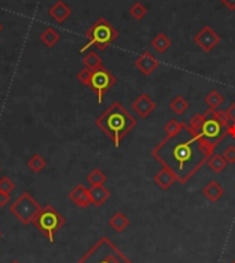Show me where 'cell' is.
<instances>
[{"label": "cell", "mask_w": 235, "mask_h": 263, "mask_svg": "<svg viewBox=\"0 0 235 263\" xmlns=\"http://www.w3.org/2000/svg\"><path fill=\"white\" fill-rule=\"evenodd\" d=\"M224 6L227 7L231 11H235V0H220Z\"/></svg>", "instance_id": "e575fe53"}, {"label": "cell", "mask_w": 235, "mask_h": 263, "mask_svg": "<svg viewBox=\"0 0 235 263\" xmlns=\"http://www.w3.org/2000/svg\"><path fill=\"white\" fill-rule=\"evenodd\" d=\"M183 122H178L176 119H169L166 124L164 126V131L166 132V135H173L178 132L180 127H182Z\"/></svg>", "instance_id": "4316f807"}, {"label": "cell", "mask_w": 235, "mask_h": 263, "mask_svg": "<svg viewBox=\"0 0 235 263\" xmlns=\"http://www.w3.org/2000/svg\"><path fill=\"white\" fill-rule=\"evenodd\" d=\"M47 166V161L40 156V154H33L28 161V167L32 170L33 173H41Z\"/></svg>", "instance_id": "d4e9b609"}, {"label": "cell", "mask_w": 235, "mask_h": 263, "mask_svg": "<svg viewBox=\"0 0 235 263\" xmlns=\"http://www.w3.org/2000/svg\"><path fill=\"white\" fill-rule=\"evenodd\" d=\"M222 156L224 157V159H226V161H227V163H230V164H235V146L230 145L229 148L223 152Z\"/></svg>", "instance_id": "1f68e13d"}, {"label": "cell", "mask_w": 235, "mask_h": 263, "mask_svg": "<svg viewBox=\"0 0 235 263\" xmlns=\"http://www.w3.org/2000/svg\"><path fill=\"white\" fill-rule=\"evenodd\" d=\"M152 47L156 50V51L158 52V54H162V52H165L169 47L172 45L171 39H168L165 36V33H158L156 38L152 40Z\"/></svg>", "instance_id": "ffe728a7"}, {"label": "cell", "mask_w": 235, "mask_h": 263, "mask_svg": "<svg viewBox=\"0 0 235 263\" xmlns=\"http://www.w3.org/2000/svg\"><path fill=\"white\" fill-rule=\"evenodd\" d=\"M169 108L175 115H183L186 110L189 109V102L186 101L183 96H175L169 103Z\"/></svg>", "instance_id": "603a6c76"}, {"label": "cell", "mask_w": 235, "mask_h": 263, "mask_svg": "<svg viewBox=\"0 0 235 263\" xmlns=\"http://www.w3.org/2000/svg\"><path fill=\"white\" fill-rule=\"evenodd\" d=\"M216 110H206L205 113H202L203 116V124L198 135L202 138L203 141L206 142L209 146H212L213 149L217 148V145L226 138L227 135V129L222 126L220 123L216 120V116H215Z\"/></svg>", "instance_id": "8992f818"}, {"label": "cell", "mask_w": 235, "mask_h": 263, "mask_svg": "<svg viewBox=\"0 0 235 263\" xmlns=\"http://www.w3.org/2000/svg\"><path fill=\"white\" fill-rule=\"evenodd\" d=\"M87 180H88V183L91 186H99V185H103L108 180V178H106V175L102 173L99 168H95V170H92L88 174Z\"/></svg>", "instance_id": "cb8c5ba5"}, {"label": "cell", "mask_w": 235, "mask_h": 263, "mask_svg": "<svg viewBox=\"0 0 235 263\" xmlns=\"http://www.w3.org/2000/svg\"><path fill=\"white\" fill-rule=\"evenodd\" d=\"M117 84V77L110 73V72L105 68L101 66L99 69L91 72V77H89V83L87 87L94 91L98 96V102H103V95L108 92L112 87H115Z\"/></svg>", "instance_id": "ba28073f"}, {"label": "cell", "mask_w": 235, "mask_h": 263, "mask_svg": "<svg viewBox=\"0 0 235 263\" xmlns=\"http://www.w3.org/2000/svg\"><path fill=\"white\" fill-rule=\"evenodd\" d=\"M206 164H208V167H209L213 173L220 174L222 171L226 170L229 163L226 161V159L223 157L222 154H213V156H210V159L208 160Z\"/></svg>", "instance_id": "7402d4cb"}, {"label": "cell", "mask_w": 235, "mask_h": 263, "mask_svg": "<svg viewBox=\"0 0 235 263\" xmlns=\"http://www.w3.org/2000/svg\"><path fill=\"white\" fill-rule=\"evenodd\" d=\"M202 193L203 196L209 200V201L216 203V201H219V200L223 197V194H224V187H223L219 182H216V180H210L209 183L203 187Z\"/></svg>", "instance_id": "2e32d148"}, {"label": "cell", "mask_w": 235, "mask_h": 263, "mask_svg": "<svg viewBox=\"0 0 235 263\" xmlns=\"http://www.w3.org/2000/svg\"><path fill=\"white\" fill-rule=\"evenodd\" d=\"M85 38L88 40V43L84 47H81L80 52H84L91 45H95L98 50L103 51L115 42L116 39L118 38V32L108 19L98 18L94 22V25L85 32Z\"/></svg>", "instance_id": "277c9868"}, {"label": "cell", "mask_w": 235, "mask_h": 263, "mask_svg": "<svg viewBox=\"0 0 235 263\" xmlns=\"http://www.w3.org/2000/svg\"><path fill=\"white\" fill-rule=\"evenodd\" d=\"M48 14H50V17L54 19L55 22H58V24H62V22H65V21L70 17V14H72V8H70V7L68 6L65 1H62V0H58L54 6L50 7Z\"/></svg>", "instance_id": "4fadbf2b"}, {"label": "cell", "mask_w": 235, "mask_h": 263, "mask_svg": "<svg viewBox=\"0 0 235 263\" xmlns=\"http://www.w3.org/2000/svg\"><path fill=\"white\" fill-rule=\"evenodd\" d=\"M227 135L233 136V138L235 139V124L234 123H231L229 127H227Z\"/></svg>", "instance_id": "d590c367"}, {"label": "cell", "mask_w": 235, "mask_h": 263, "mask_svg": "<svg viewBox=\"0 0 235 263\" xmlns=\"http://www.w3.org/2000/svg\"><path fill=\"white\" fill-rule=\"evenodd\" d=\"M205 102L209 106V109L217 110L222 106L223 102H224V96H223L219 91L212 90L205 96Z\"/></svg>", "instance_id": "44dd1931"}, {"label": "cell", "mask_w": 235, "mask_h": 263, "mask_svg": "<svg viewBox=\"0 0 235 263\" xmlns=\"http://www.w3.org/2000/svg\"><path fill=\"white\" fill-rule=\"evenodd\" d=\"M95 124L113 141L116 148H120L122 138L136 127L138 122L118 101H116L96 119Z\"/></svg>", "instance_id": "7a4b0ae2"}, {"label": "cell", "mask_w": 235, "mask_h": 263, "mask_svg": "<svg viewBox=\"0 0 235 263\" xmlns=\"http://www.w3.org/2000/svg\"><path fill=\"white\" fill-rule=\"evenodd\" d=\"M215 116H216L217 122L220 123L222 126H224L226 129L233 123L230 120L229 115H227V110H216V112H215Z\"/></svg>", "instance_id": "f546056e"}, {"label": "cell", "mask_w": 235, "mask_h": 263, "mask_svg": "<svg viewBox=\"0 0 235 263\" xmlns=\"http://www.w3.org/2000/svg\"><path fill=\"white\" fill-rule=\"evenodd\" d=\"M83 64L89 71H96V69H99L101 66H103L102 58L98 55V52L96 51L87 52L83 57Z\"/></svg>", "instance_id": "d6986e66"}, {"label": "cell", "mask_w": 235, "mask_h": 263, "mask_svg": "<svg viewBox=\"0 0 235 263\" xmlns=\"http://www.w3.org/2000/svg\"><path fill=\"white\" fill-rule=\"evenodd\" d=\"M154 182L157 183V186L161 190H168L176 182V178H175V175L169 170L162 168L161 171H158V173L154 175Z\"/></svg>", "instance_id": "9a60e30c"}, {"label": "cell", "mask_w": 235, "mask_h": 263, "mask_svg": "<svg viewBox=\"0 0 235 263\" xmlns=\"http://www.w3.org/2000/svg\"><path fill=\"white\" fill-rule=\"evenodd\" d=\"M40 210H41L40 204L28 192L22 193L18 199L10 206L11 214L18 219L22 225L32 223L33 219L36 218V215H38Z\"/></svg>", "instance_id": "52a82bcc"}, {"label": "cell", "mask_w": 235, "mask_h": 263, "mask_svg": "<svg viewBox=\"0 0 235 263\" xmlns=\"http://www.w3.org/2000/svg\"><path fill=\"white\" fill-rule=\"evenodd\" d=\"M76 263H134L121 252L109 237L98 240L92 248Z\"/></svg>", "instance_id": "3957f363"}, {"label": "cell", "mask_w": 235, "mask_h": 263, "mask_svg": "<svg viewBox=\"0 0 235 263\" xmlns=\"http://www.w3.org/2000/svg\"><path fill=\"white\" fill-rule=\"evenodd\" d=\"M132 110H135L140 119H147L156 110V102L147 94H140L134 102Z\"/></svg>", "instance_id": "30bf717a"}, {"label": "cell", "mask_w": 235, "mask_h": 263, "mask_svg": "<svg viewBox=\"0 0 235 263\" xmlns=\"http://www.w3.org/2000/svg\"><path fill=\"white\" fill-rule=\"evenodd\" d=\"M89 197H91V204L96 207L103 206L109 199H110V192L103 185L99 186H91L88 189Z\"/></svg>", "instance_id": "5bb4252c"}, {"label": "cell", "mask_w": 235, "mask_h": 263, "mask_svg": "<svg viewBox=\"0 0 235 263\" xmlns=\"http://www.w3.org/2000/svg\"><path fill=\"white\" fill-rule=\"evenodd\" d=\"M13 263H19V262H13Z\"/></svg>", "instance_id": "ab89813d"}, {"label": "cell", "mask_w": 235, "mask_h": 263, "mask_svg": "<svg viewBox=\"0 0 235 263\" xmlns=\"http://www.w3.org/2000/svg\"><path fill=\"white\" fill-rule=\"evenodd\" d=\"M227 115H229L230 120L235 124V102H233L230 105V108L227 109Z\"/></svg>", "instance_id": "836d02e7"}, {"label": "cell", "mask_w": 235, "mask_h": 263, "mask_svg": "<svg viewBox=\"0 0 235 263\" xmlns=\"http://www.w3.org/2000/svg\"><path fill=\"white\" fill-rule=\"evenodd\" d=\"M109 226L112 229H115V231L117 233H121L129 226V220H128L127 215H124L122 212H116L115 215L109 219Z\"/></svg>", "instance_id": "ac0fdd59"}, {"label": "cell", "mask_w": 235, "mask_h": 263, "mask_svg": "<svg viewBox=\"0 0 235 263\" xmlns=\"http://www.w3.org/2000/svg\"><path fill=\"white\" fill-rule=\"evenodd\" d=\"M147 14V7L143 4V3H140V1H136L134 3L131 8H129V15L132 17L136 21H142V19L146 17Z\"/></svg>", "instance_id": "484cf974"}, {"label": "cell", "mask_w": 235, "mask_h": 263, "mask_svg": "<svg viewBox=\"0 0 235 263\" xmlns=\"http://www.w3.org/2000/svg\"><path fill=\"white\" fill-rule=\"evenodd\" d=\"M215 149L209 146L198 132L183 123L176 134L166 135L152 150V156L169 170L176 182L185 185L203 164H206Z\"/></svg>", "instance_id": "6da1fadb"}, {"label": "cell", "mask_w": 235, "mask_h": 263, "mask_svg": "<svg viewBox=\"0 0 235 263\" xmlns=\"http://www.w3.org/2000/svg\"><path fill=\"white\" fill-rule=\"evenodd\" d=\"M0 171H1V168H0Z\"/></svg>", "instance_id": "60d3db41"}, {"label": "cell", "mask_w": 235, "mask_h": 263, "mask_svg": "<svg viewBox=\"0 0 235 263\" xmlns=\"http://www.w3.org/2000/svg\"><path fill=\"white\" fill-rule=\"evenodd\" d=\"M158 59L154 57L152 52L149 51L143 52V54L135 61V66H136L145 76H150L153 72L158 68Z\"/></svg>", "instance_id": "8fae6325"}, {"label": "cell", "mask_w": 235, "mask_h": 263, "mask_svg": "<svg viewBox=\"0 0 235 263\" xmlns=\"http://www.w3.org/2000/svg\"><path fill=\"white\" fill-rule=\"evenodd\" d=\"M194 43L205 52L212 51L219 43H220V36L219 33L212 29L210 26H203L202 29L194 36Z\"/></svg>", "instance_id": "9c48e42d"}, {"label": "cell", "mask_w": 235, "mask_h": 263, "mask_svg": "<svg viewBox=\"0 0 235 263\" xmlns=\"http://www.w3.org/2000/svg\"><path fill=\"white\" fill-rule=\"evenodd\" d=\"M14 189H15V183L10 178H7V176L0 178V192L11 193Z\"/></svg>", "instance_id": "f1b7e54d"}, {"label": "cell", "mask_w": 235, "mask_h": 263, "mask_svg": "<svg viewBox=\"0 0 235 263\" xmlns=\"http://www.w3.org/2000/svg\"><path fill=\"white\" fill-rule=\"evenodd\" d=\"M8 201H10V193L0 192V207L7 206Z\"/></svg>", "instance_id": "d6a6232c"}, {"label": "cell", "mask_w": 235, "mask_h": 263, "mask_svg": "<svg viewBox=\"0 0 235 263\" xmlns=\"http://www.w3.org/2000/svg\"><path fill=\"white\" fill-rule=\"evenodd\" d=\"M231 263H235V259H234V261H233V262H231Z\"/></svg>", "instance_id": "f35d334b"}, {"label": "cell", "mask_w": 235, "mask_h": 263, "mask_svg": "<svg viewBox=\"0 0 235 263\" xmlns=\"http://www.w3.org/2000/svg\"><path fill=\"white\" fill-rule=\"evenodd\" d=\"M69 199L73 204L81 208H87L91 206V197H89L88 189L83 185H77L72 192L69 193Z\"/></svg>", "instance_id": "7c38bea8"}, {"label": "cell", "mask_w": 235, "mask_h": 263, "mask_svg": "<svg viewBox=\"0 0 235 263\" xmlns=\"http://www.w3.org/2000/svg\"><path fill=\"white\" fill-rule=\"evenodd\" d=\"M91 72L92 71H89V69H87V68L81 69V71L77 73V80H78L81 84H84V86H88L89 77H91Z\"/></svg>", "instance_id": "4dcf8cb0"}, {"label": "cell", "mask_w": 235, "mask_h": 263, "mask_svg": "<svg viewBox=\"0 0 235 263\" xmlns=\"http://www.w3.org/2000/svg\"><path fill=\"white\" fill-rule=\"evenodd\" d=\"M203 124V116L201 113H197V115H194L190 119V123H189V127H190L193 131H196V132H199V130L202 127Z\"/></svg>", "instance_id": "83f0119b"}, {"label": "cell", "mask_w": 235, "mask_h": 263, "mask_svg": "<svg viewBox=\"0 0 235 263\" xmlns=\"http://www.w3.org/2000/svg\"><path fill=\"white\" fill-rule=\"evenodd\" d=\"M40 40H41V43L45 47H54L61 40V35L58 33L57 29L48 26V28H45L44 31L40 33Z\"/></svg>", "instance_id": "e0dca14e"}, {"label": "cell", "mask_w": 235, "mask_h": 263, "mask_svg": "<svg viewBox=\"0 0 235 263\" xmlns=\"http://www.w3.org/2000/svg\"><path fill=\"white\" fill-rule=\"evenodd\" d=\"M32 223L38 227L43 236H45L50 243H54L57 231L66 223V219L54 207L48 204L41 207V210L39 211L36 218L33 219Z\"/></svg>", "instance_id": "5b68a950"}, {"label": "cell", "mask_w": 235, "mask_h": 263, "mask_svg": "<svg viewBox=\"0 0 235 263\" xmlns=\"http://www.w3.org/2000/svg\"><path fill=\"white\" fill-rule=\"evenodd\" d=\"M1 31H3V25H1V22H0V33H1Z\"/></svg>", "instance_id": "8d00e7d4"}, {"label": "cell", "mask_w": 235, "mask_h": 263, "mask_svg": "<svg viewBox=\"0 0 235 263\" xmlns=\"http://www.w3.org/2000/svg\"><path fill=\"white\" fill-rule=\"evenodd\" d=\"M0 238H1V231H0Z\"/></svg>", "instance_id": "74e56055"}]
</instances>
